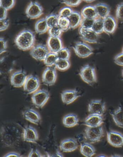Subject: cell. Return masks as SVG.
Segmentation results:
<instances>
[{"label": "cell", "mask_w": 123, "mask_h": 157, "mask_svg": "<svg viewBox=\"0 0 123 157\" xmlns=\"http://www.w3.org/2000/svg\"><path fill=\"white\" fill-rule=\"evenodd\" d=\"M70 23V29H74L79 27H80L83 17L81 13L74 11L70 17L68 18Z\"/></svg>", "instance_id": "obj_23"}, {"label": "cell", "mask_w": 123, "mask_h": 157, "mask_svg": "<svg viewBox=\"0 0 123 157\" xmlns=\"http://www.w3.org/2000/svg\"><path fill=\"white\" fill-rule=\"evenodd\" d=\"M114 62L115 64L123 67V52H120L115 56Z\"/></svg>", "instance_id": "obj_41"}, {"label": "cell", "mask_w": 123, "mask_h": 157, "mask_svg": "<svg viewBox=\"0 0 123 157\" xmlns=\"http://www.w3.org/2000/svg\"><path fill=\"white\" fill-rule=\"evenodd\" d=\"M16 4V0H0V6L6 10L12 9Z\"/></svg>", "instance_id": "obj_37"}, {"label": "cell", "mask_w": 123, "mask_h": 157, "mask_svg": "<svg viewBox=\"0 0 123 157\" xmlns=\"http://www.w3.org/2000/svg\"><path fill=\"white\" fill-rule=\"evenodd\" d=\"M106 109V103L102 100H92L88 105V111L92 114L103 115Z\"/></svg>", "instance_id": "obj_15"}, {"label": "cell", "mask_w": 123, "mask_h": 157, "mask_svg": "<svg viewBox=\"0 0 123 157\" xmlns=\"http://www.w3.org/2000/svg\"><path fill=\"white\" fill-rule=\"evenodd\" d=\"M90 142H83L80 145V152L86 157H91L95 154L96 149Z\"/></svg>", "instance_id": "obj_24"}, {"label": "cell", "mask_w": 123, "mask_h": 157, "mask_svg": "<svg viewBox=\"0 0 123 157\" xmlns=\"http://www.w3.org/2000/svg\"><path fill=\"white\" fill-rule=\"evenodd\" d=\"M98 17L104 19L110 15L111 9L106 3L100 2L94 6Z\"/></svg>", "instance_id": "obj_22"}, {"label": "cell", "mask_w": 123, "mask_h": 157, "mask_svg": "<svg viewBox=\"0 0 123 157\" xmlns=\"http://www.w3.org/2000/svg\"><path fill=\"white\" fill-rule=\"evenodd\" d=\"M7 15H8V10L1 7V17L0 20H3L7 18Z\"/></svg>", "instance_id": "obj_45"}, {"label": "cell", "mask_w": 123, "mask_h": 157, "mask_svg": "<svg viewBox=\"0 0 123 157\" xmlns=\"http://www.w3.org/2000/svg\"><path fill=\"white\" fill-rule=\"evenodd\" d=\"M81 96L80 92L77 89L66 90L61 93L63 102L67 105L71 104Z\"/></svg>", "instance_id": "obj_16"}, {"label": "cell", "mask_w": 123, "mask_h": 157, "mask_svg": "<svg viewBox=\"0 0 123 157\" xmlns=\"http://www.w3.org/2000/svg\"><path fill=\"white\" fill-rule=\"evenodd\" d=\"M108 142L113 147H123V134L117 131L111 130L107 133Z\"/></svg>", "instance_id": "obj_13"}, {"label": "cell", "mask_w": 123, "mask_h": 157, "mask_svg": "<svg viewBox=\"0 0 123 157\" xmlns=\"http://www.w3.org/2000/svg\"><path fill=\"white\" fill-rule=\"evenodd\" d=\"M103 115L90 113L85 120V125L89 127L101 126L103 123Z\"/></svg>", "instance_id": "obj_21"}, {"label": "cell", "mask_w": 123, "mask_h": 157, "mask_svg": "<svg viewBox=\"0 0 123 157\" xmlns=\"http://www.w3.org/2000/svg\"><path fill=\"white\" fill-rule=\"evenodd\" d=\"M40 86V79L37 75H28L24 85V90L27 94H30L39 90Z\"/></svg>", "instance_id": "obj_8"}, {"label": "cell", "mask_w": 123, "mask_h": 157, "mask_svg": "<svg viewBox=\"0 0 123 157\" xmlns=\"http://www.w3.org/2000/svg\"><path fill=\"white\" fill-rule=\"evenodd\" d=\"M49 28L47 24L45 18L39 19L35 25V30L38 34L41 35L48 31Z\"/></svg>", "instance_id": "obj_28"}, {"label": "cell", "mask_w": 123, "mask_h": 157, "mask_svg": "<svg viewBox=\"0 0 123 157\" xmlns=\"http://www.w3.org/2000/svg\"><path fill=\"white\" fill-rule=\"evenodd\" d=\"M122 52H123V48H122Z\"/></svg>", "instance_id": "obj_52"}, {"label": "cell", "mask_w": 123, "mask_h": 157, "mask_svg": "<svg viewBox=\"0 0 123 157\" xmlns=\"http://www.w3.org/2000/svg\"><path fill=\"white\" fill-rule=\"evenodd\" d=\"M10 22L8 18L3 20H0V31H3L6 30L9 26Z\"/></svg>", "instance_id": "obj_42"}, {"label": "cell", "mask_w": 123, "mask_h": 157, "mask_svg": "<svg viewBox=\"0 0 123 157\" xmlns=\"http://www.w3.org/2000/svg\"><path fill=\"white\" fill-rule=\"evenodd\" d=\"M79 75L82 80L90 85H93L97 81L95 68L90 64H86L82 67Z\"/></svg>", "instance_id": "obj_3"}, {"label": "cell", "mask_w": 123, "mask_h": 157, "mask_svg": "<svg viewBox=\"0 0 123 157\" xmlns=\"http://www.w3.org/2000/svg\"><path fill=\"white\" fill-rule=\"evenodd\" d=\"M98 157H106V155H98Z\"/></svg>", "instance_id": "obj_50"}, {"label": "cell", "mask_w": 123, "mask_h": 157, "mask_svg": "<svg viewBox=\"0 0 123 157\" xmlns=\"http://www.w3.org/2000/svg\"><path fill=\"white\" fill-rule=\"evenodd\" d=\"M28 78L27 73L23 70H18L13 72L10 78L11 84L14 87H22Z\"/></svg>", "instance_id": "obj_11"}, {"label": "cell", "mask_w": 123, "mask_h": 157, "mask_svg": "<svg viewBox=\"0 0 123 157\" xmlns=\"http://www.w3.org/2000/svg\"><path fill=\"white\" fill-rule=\"evenodd\" d=\"M79 31L80 38L83 41L90 44H94L98 42L99 35L92 29H87L80 27Z\"/></svg>", "instance_id": "obj_12"}, {"label": "cell", "mask_w": 123, "mask_h": 157, "mask_svg": "<svg viewBox=\"0 0 123 157\" xmlns=\"http://www.w3.org/2000/svg\"><path fill=\"white\" fill-rule=\"evenodd\" d=\"M104 136L103 127L86 126L84 131V137L86 140L91 143H95L100 141Z\"/></svg>", "instance_id": "obj_4"}, {"label": "cell", "mask_w": 123, "mask_h": 157, "mask_svg": "<svg viewBox=\"0 0 123 157\" xmlns=\"http://www.w3.org/2000/svg\"><path fill=\"white\" fill-rule=\"evenodd\" d=\"M70 65L71 63L69 59H58L55 67L59 71H64L68 70Z\"/></svg>", "instance_id": "obj_30"}, {"label": "cell", "mask_w": 123, "mask_h": 157, "mask_svg": "<svg viewBox=\"0 0 123 157\" xmlns=\"http://www.w3.org/2000/svg\"><path fill=\"white\" fill-rule=\"evenodd\" d=\"M48 32L50 36H53V37H59V38H61V36L63 32L58 25L49 28Z\"/></svg>", "instance_id": "obj_35"}, {"label": "cell", "mask_w": 123, "mask_h": 157, "mask_svg": "<svg viewBox=\"0 0 123 157\" xmlns=\"http://www.w3.org/2000/svg\"><path fill=\"white\" fill-rule=\"evenodd\" d=\"M45 19L48 27L49 28H51L58 25L59 17L58 14L51 13L47 16Z\"/></svg>", "instance_id": "obj_31"}, {"label": "cell", "mask_w": 123, "mask_h": 157, "mask_svg": "<svg viewBox=\"0 0 123 157\" xmlns=\"http://www.w3.org/2000/svg\"><path fill=\"white\" fill-rule=\"evenodd\" d=\"M56 53L58 59H69L71 55L70 50L67 47H63Z\"/></svg>", "instance_id": "obj_34"}, {"label": "cell", "mask_w": 123, "mask_h": 157, "mask_svg": "<svg viewBox=\"0 0 123 157\" xmlns=\"http://www.w3.org/2000/svg\"><path fill=\"white\" fill-rule=\"evenodd\" d=\"M115 15L117 20L123 21V2H121L117 6Z\"/></svg>", "instance_id": "obj_39"}, {"label": "cell", "mask_w": 123, "mask_h": 157, "mask_svg": "<svg viewBox=\"0 0 123 157\" xmlns=\"http://www.w3.org/2000/svg\"><path fill=\"white\" fill-rule=\"evenodd\" d=\"M58 25L63 32H66L70 29V23L68 18L59 17Z\"/></svg>", "instance_id": "obj_33"}, {"label": "cell", "mask_w": 123, "mask_h": 157, "mask_svg": "<svg viewBox=\"0 0 123 157\" xmlns=\"http://www.w3.org/2000/svg\"><path fill=\"white\" fill-rule=\"evenodd\" d=\"M83 18L96 19L98 18L94 6H88L84 7L81 11Z\"/></svg>", "instance_id": "obj_26"}, {"label": "cell", "mask_w": 123, "mask_h": 157, "mask_svg": "<svg viewBox=\"0 0 123 157\" xmlns=\"http://www.w3.org/2000/svg\"><path fill=\"white\" fill-rule=\"evenodd\" d=\"M35 40L33 32L25 29L17 36L14 42L19 50L26 51L31 50L34 46Z\"/></svg>", "instance_id": "obj_2"}, {"label": "cell", "mask_w": 123, "mask_h": 157, "mask_svg": "<svg viewBox=\"0 0 123 157\" xmlns=\"http://www.w3.org/2000/svg\"><path fill=\"white\" fill-rule=\"evenodd\" d=\"M117 19L111 15L106 17L104 20V32L107 34L114 33L117 28Z\"/></svg>", "instance_id": "obj_20"}, {"label": "cell", "mask_w": 123, "mask_h": 157, "mask_svg": "<svg viewBox=\"0 0 123 157\" xmlns=\"http://www.w3.org/2000/svg\"><path fill=\"white\" fill-rule=\"evenodd\" d=\"M3 156L5 157H22V156H21V155H20V153H19L16 152H10L7 153L6 155H4Z\"/></svg>", "instance_id": "obj_46"}, {"label": "cell", "mask_w": 123, "mask_h": 157, "mask_svg": "<svg viewBox=\"0 0 123 157\" xmlns=\"http://www.w3.org/2000/svg\"><path fill=\"white\" fill-rule=\"evenodd\" d=\"M56 154V157H63V155L59 151H57Z\"/></svg>", "instance_id": "obj_47"}, {"label": "cell", "mask_w": 123, "mask_h": 157, "mask_svg": "<svg viewBox=\"0 0 123 157\" xmlns=\"http://www.w3.org/2000/svg\"><path fill=\"white\" fill-rule=\"evenodd\" d=\"M111 157H122V155H117V154H115V155H112Z\"/></svg>", "instance_id": "obj_49"}, {"label": "cell", "mask_w": 123, "mask_h": 157, "mask_svg": "<svg viewBox=\"0 0 123 157\" xmlns=\"http://www.w3.org/2000/svg\"><path fill=\"white\" fill-rule=\"evenodd\" d=\"M58 59L56 53L50 52L43 62L47 67H53L55 66Z\"/></svg>", "instance_id": "obj_32"}, {"label": "cell", "mask_w": 123, "mask_h": 157, "mask_svg": "<svg viewBox=\"0 0 123 157\" xmlns=\"http://www.w3.org/2000/svg\"><path fill=\"white\" fill-rule=\"evenodd\" d=\"M50 52L47 46L42 44L35 45L30 50V56L37 61H43Z\"/></svg>", "instance_id": "obj_9"}, {"label": "cell", "mask_w": 123, "mask_h": 157, "mask_svg": "<svg viewBox=\"0 0 123 157\" xmlns=\"http://www.w3.org/2000/svg\"><path fill=\"white\" fill-rule=\"evenodd\" d=\"M73 11V10L71 8V7L67 6L64 7L60 10L58 13V16L61 17L68 18Z\"/></svg>", "instance_id": "obj_38"}, {"label": "cell", "mask_w": 123, "mask_h": 157, "mask_svg": "<svg viewBox=\"0 0 123 157\" xmlns=\"http://www.w3.org/2000/svg\"><path fill=\"white\" fill-rule=\"evenodd\" d=\"M25 13L29 19H37L43 14V8L38 2L31 1L27 6Z\"/></svg>", "instance_id": "obj_7"}, {"label": "cell", "mask_w": 123, "mask_h": 157, "mask_svg": "<svg viewBox=\"0 0 123 157\" xmlns=\"http://www.w3.org/2000/svg\"><path fill=\"white\" fill-rule=\"evenodd\" d=\"M95 19L83 18L81 21L80 27L87 29H91Z\"/></svg>", "instance_id": "obj_36"}, {"label": "cell", "mask_w": 123, "mask_h": 157, "mask_svg": "<svg viewBox=\"0 0 123 157\" xmlns=\"http://www.w3.org/2000/svg\"><path fill=\"white\" fill-rule=\"evenodd\" d=\"M2 142L7 147H15L21 140L22 134L18 126L13 123L7 124L1 128Z\"/></svg>", "instance_id": "obj_1"}, {"label": "cell", "mask_w": 123, "mask_h": 157, "mask_svg": "<svg viewBox=\"0 0 123 157\" xmlns=\"http://www.w3.org/2000/svg\"><path fill=\"white\" fill-rule=\"evenodd\" d=\"M57 69L56 67H47L43 71L42 80L44 84L51 86L55 84L57 78Z\"/></svg>", "instance_id": "obj_10"}, {"label": "cell", "mask_w": 123, "mask_h": 157, "mask_svg": "<svg viewBox=\"0 0 123 157\" xmlns=\"http://www.w3.org/2000/svg\"><path fill=\"white\" fill-rule=\"evenodd\" d=\"M47 46L50 52L57 53L63 48V43L61 38L49 36L47 41Z\"/></svg>", "instance_id": "obj_19"}, {"label": "cell", "mask_w": 123, "mask_h": 157, "mask_svg": "<svg viewBox=\"0 0 123 157\" xmlns=\"http://www.w3.org/2000/svg\"><path fill=\"white\" fill-rule=\"evenodd\" d=\"M79 147L77 140L74 138H68L61 141L60 148L63 152H71L75 151Z\"/></svg>", "instance_id": "obj_18"}, {"label": "cell", "mask_w": 123, "mask_h": 157, "mask_svg": "<svg viewBox=\"0 0 123 157\" xmlns=\"http://www.w3.org/2000/svg\"><path fill=\"white\" fill-rule=\"evenodd\" d=\"M62 3H64L67 6L77 7L80 5L82 0H60Z\"/></svg>", "instance_id": "obj_40"}, {"label": "cell", "mask_w": 123, "mask_h": 157, "mask_svg": "<svg viewBox=\"0 0 123 157\" xmlns=\"http://www.w3.org/2000/svg\"><path fill=\"white\" fill-rule=\"evenodd\" d=\"M22 138L25 141L36 143L39 140V134L37 130L31 125H27L24 128Z\"/></svg>", "instance_id": "obj_14"}, {"label": "cell", "mask_w": 123, "mask_h": 157, "mask_svg": "<svg viewBox=\"0 0 123 157\" xmlns=\"http://www.w3.org/2000/svg\"><path fill=\"white\" fill-rule=\"evenodd\" d=\"M92 30L98 34H101L104 32V20L101 18H97L95 20L92 27Z\"/></svg>", "instance_id": "obj_29"}, {"label": "cell", "mask_w": 123, "mask_h": 157, "mask_svg": "<svg viewBox=\"0 0 123 157\" xmlns=\"http://www.w3.org/2000/svg\"><path fill=\"white\" fill-rule=\"evenodd\" d=\"M23 116L26 120L38 125L41 122V116L39 112L33 109L28 108L22 113Z\"/></svg>", "instance_id": "obj_17"}, {"label": "cell", "mask_w": 123, "mask_h": 157, "mask_svg": "<svg viewBox=\"0 0 123 157\" xmlns=\"http://www.w3.org/2000/svg\"><path fill=\"white\" fill-rule=\"evenodd\" d=\"M43 156H44L41 155V153L37 148L36 149H34V148L31 149V151L28 155V157H42Z\"/></svg>", "instance_id": "obj_44"}, {"label": "cell", "mask_w": 123, "mask_h": 157, "mask_svg": "<svg viewBox=\"0 0 123 157\" xmlns=\"http://www.w3.org/2000/svg\"><path fill=\"white\" fill-rule=\"evenodd\" d=\"M63 124L64 126L68 128L73 127L78 125L79 118L78 115L74 113L67 114L63 119Z\"/></svg>", "instance_id": "obj_25"}, {"label": "cell", "mask_w": 123, "mask_h": 157, "mask_svg": "<svg viewBox=\"0 0 123 157\" xmlns=\"http://www.w3.org/2000/svg\"><path fill=\"white\" fill-rule=\"evenodd\" d=\"M50 97V93L47 90L41 89L33 93L31 100L35 106L38 108H41L44 106Z\"/></svg>", "instance_id": "obj_5"}, {"label": "cell", "mask_w": 123, "mask_h": 157, "mask_svg": "<svg viewBox=\"0 0 123 157\" xmlns=\"http://www.w3.org/2000/svg\"><path fill=\"white\" fill-rule=\"evenodd\" d=\"M112 118L116 125L123 128V108L119 106L111 113Z\"/></svg>", "instance_id": "obj_27"}, {"label": "cell", "mask_w": 123, "mask_h": 157, "mask_svg": "<svg viewBox=\"0 0 123 157\" xmlns=\"http://www.w3.org/2000/svg\"><path fill=\"white\" fill-rule=\"evenodd\" d=\"M75 54L79 57L85 58L92 55L93 49L91 46L84 41H78L73 47Z\"/></svg>", "instance_id": "obj_6"}, {"label": "cell", "mask_w": 123, "mask_h": 157, "mask_svg": "<svg viewBox=\"0 0 123 157\" xmlns=\"http://www.w3.org/2000/svg\"><path fill=\"white\" fill-rule=\"evenodd\" d=\"M82 1H84L88 2V3H90V2L94 1L95 0H82Z\"/></svg>", "instance_id": "obj_48"}, {"label": "cell", "mask_w": 123, "mask_h": 157, "mask_svg": "<svg viewBox=\"0 0 123 157\" xmlns=\"http://www.w3.org/2000/svg\"><path fill=\"white\" fill-rule=\"evenodd\" d=\"M122 76H123V70H122Z\"/></svg>", "instance_id": "obj_51"}, {"label": "cell", "mask_w": 123, "mask_h": 157, "mask_svg": "<svg viewBox=\"0 0 123 157\" xmlns=\"http://www.w3.org/2000/svg\"><path fill=\"white\" fill-rule=\"evenodd\" d=\"M0 43H1V54H2L7 51V41L4 38L1 37L0 38Z\"/></svg>", "instance_id": "obj_43"}]
</instances>
